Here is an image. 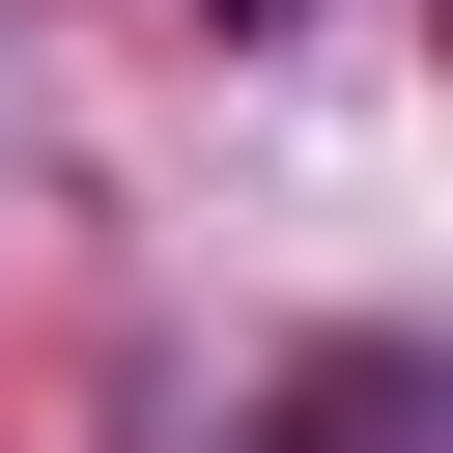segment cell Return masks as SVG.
I'll use <instances>...</instances> for the list:
<instances>
[{"mask_svg": "<svg viewBox=\"0 0 453 453\" xmlns=\"http://www.w3.org/2000/svg\"><path fill=\"white\" fill-rule=\"evenodd\" d=\"M255 453H425V368H311V396H283Z\"/></svg>", "mask_w": 453, "mask_h": 453, "instance_id": "6da1fadb", "label": "cell"}]
</instances>
